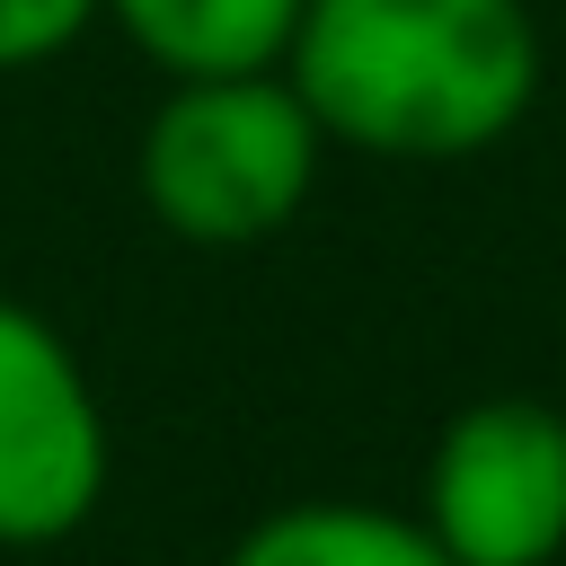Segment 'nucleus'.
<instances>
[{
    "mask_svg": "<svg viewBox=\"0 0 566 566\" xmlns=\"http://www.w3.org/2000/svg\"><path fill=\"white\" fill-rule=\"evenodd\" d=\"M416 522L451 566H557L566 557V416L548 398H469L433 451Z\"/></svg>",
    "mask_w": 566,
    "mask_h": 566,
    "instance_id": "3",
    "label": "nucleus"
},
{
    "mask_svg": "<svg viewBox=\"0 0 566 566\" xmlns=\"http://www.w3.org/2000/svg\"><path fill=\"white\" fill-rule=\"evenodd\" d=\"M115 35L159 80H212V71H283L301 0H97Z\"/></svg>",
    "mask_w": 566,
    "mask_h": 566,
    "instance_id": "5",
    "label": "nucleus"
},
{
    "mask_svg": "<svg viewBox=\"0 0 566 566\" xmlns=\"http://www.w3.org/2000/svg\"><path fill=\"white\" fill-rule=\"evenodd\" d=\"M221 566H451L442 539L398 513V504H363V495H301L256 513Z\"/></svg>",
    "mask_w": 566,
    "mask_h": 566,
    "instance_id": "6",
    "label": "nucleus"
},
{
    "mask_svg": "<svg viewBox=\"0 0 566 566\" xmlns=\"http://www.w3.org/2000/svg\"><path fill=\"white\" fill-rule=\"evenodd\" d=\"M115 433L71 336L0 292V548H62L106 504Z\"/></svg>",
    "mask_w": 566,
    "mask_h": 566,
    "instance_id": "4",
    "label": "nucleus"
},
{
    "mask_svg": "<svg viewBox=\"0 0 566 566\" xmlns=\"http://www.w3.org/2000/svg\"><path fill=\"white\" fill-rule=\"evenodd\" d=\"M531 0H301L283 80L363 159H478L539 106Z\"/></svg>",
    "mask_w": 566,
    "mask_h": 566,
    "instance_id": "1",
    "label": "nucleus"
},
{
    "mask_svg": "<svg viewBox=\"0 0 566 566\" xmlns=\"http://www.w3.org/2000/svg\"><path fill=\"white\" fill-rule=\"evenodd\" d=\"M88 27H97V0H0V80L62 62Z\"/></svg>",
    "mask_w": 566,
    "mask_h": 566,
    "instance_id": "7",
    "label": "nucleus"
},
{
    "mask_svg": "<svg viewBox=\"0 0 566 566\" xmlns=\"http://www.w3.org/2000/svg\"><path fill=\"white\" fill-rule=\"evenodd\" d=\"M327 133L283 71L168 80L133 142V186L150 221L186 248H256L318 195Z\"/></svg>",
    "mask_w": 566,
    "mask_h": 566,
    "instance_id": "2",
    "label": "nucleus"
}]
</instances>
